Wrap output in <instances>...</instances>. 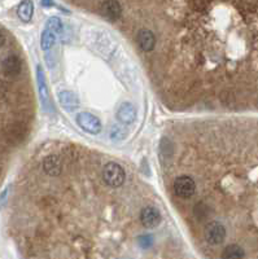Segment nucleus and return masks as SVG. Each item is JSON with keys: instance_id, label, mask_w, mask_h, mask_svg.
Returning a JSON list of instances; mask_svg holds the SVG:
<instances>
[{"instance_id": "12", "label": "nucleus", "mask_w": 258, "mask_h": 259, "mask_svg": "<svg viewBox=\"0 0 258 259\" xmlns=\"http://www.w3.org/2000/svg\"><path fill=\"white\" fill-rule=\"evenodd\" d=\"M43 167L47 174L50 175H58L61 170V163L60 159L56 155H48L44 161H43Z\"/></svg>"}, {"instance_id": "1", "label": "nucleus", "mask_w": 258, "mask_h": 259, "mask_svg": "<svg viewBox=\"0 0 258 259\" xmlns=\"http://www.w3.org/2000/svg\"><path fill=\"white\" fill-rule=\"evenodd\" d=\"M125 178L126 174L121 165L116 162H109L105 165L103 170V179L107 183V186L111 188H118L125 183Z\"/></svg>"}, {"instance_id": "5", "label": "nucleus", "mask_w": 258, "mask_h": 259, "mask_svg": "<svg viewBox=\"0 0 258 259\" xmlns=\"http://www.w3.org/2000/svg\"><path fill=\"white\" fill-rule=\"evenodd\" d=\"M140 222L142 224L147 228H153L157 227L161 222V214L156 207L152 206H147L140 211Z\"/></svg>"}, {"instance_id": "17", "label": "nucleus", "mask_w": 258, "mask_h": 259, "mask_svg": "<svg viewBox=\"0 0 258 259\" xmlns=\"http://www.w3.org/2000/svg\"><path fill=\"white\" fill-rule=\"evenodd\" d=\"M153 240H152V236L150 235H147V236H140L139 239V244L142 245L143 248H149L150 245H152Z\"/></svg>"}, {"instance_id": "18", "label": "nucleus", "mask_w": 258, "mask_h": 259, "mask_svg": "<svg viewBox=\"0 0 258 259\" xmlns=\"http://www.w3.org/2000/svg\"><path fill=\"white\" fill-rule=\"evenodd\" d=\"M5 40H7V36H5V33L3 30H0V48L5 44Z\"/></svg>"}, {"instance_id": "13", "label": "nucleus", "mask_w": 258, "mask_h": 259, "mask_svg": "<svg viewBox=\"0 0 258 259\" xmlns=\"http://www.w3.org/2000/svg\"><path fill=\"white\" fill-rule=\"evenodd\" d=\"M244 254V249L240 245L231 244L226 246L222 252V259H243Z\"/></svg>"}, {"instance_id": "2", "label": "nucleus", "mask_w": 258, "mask_h": 259, "mask_svg": "<svg viewBox=\"0 0 258 259\" xmlns=\"http://www.w3.org/2000/svg\"><path fill=\"white\" fill-rule=\"evenodd\" d=\"M174 193L181 198H191L196 190V183L188 175H182L174 180Z\"/></svg>"}, {"instance_id": "8", "label": "nucleus", "mask_w": 258, "mask_h": 259, "mask_svg": "<svg viewBox=\"0 0 258 259\" xmlns=\"http://www.w3.org/2000/svg\"><path fill=\"white\" fill-rule=\"evenodd\" d=\"M117 118L121 123L130 124L136 120V109L134 108V105L130 103H124L118 109L117 113Z\"/></svg>"}, {"instance_id": "19", "label": "nucleus", "mask_w": 258, "mask_h": 259, "mask_svg": "<svg viewBox=\"0 0 258 259\" xmlns=\"http://www.w3.org/2000/svg\"><path fill=\"white\" fill-rule=\"evenodd\" d=\"M7 193H8V190H5L3 192V193L0 194V205H3L4 201L7 200Z\"/></svg>"}, {"instance_id": "16", "label": "nucleus", "mask_w": 258, "mask_h": 259, "mask_svg": "<svg viewBox=\"0 0 258 259\" xmlns=\"http://www.w3.org/2000/svg\"><path fill=\"white\" fill-rule=\"evenodd\" d=\"M47 29H50L51 31H54L55 34H58V33L62 30L61 21L58 18H56V17H52V18H50L48 23H47Z\"/></svg>"}, {"instance_id": "10", "label": "nucleus", "mask_w": 258, "mask_h": 259, "mask_svg": "<svg viewBox=\"0 0 258 259\" xmlns=\"http://www.w3.org/2000/svg\"><path fill=\"white\" fill-rule=\"evenodd\" d=\"M37 78H38V87H39V96L42 100V105L44 108L50 106V93H48V88L46 85V78L42 71V68L38 66L37 68Z\"/></svg>"}, {"instance_id": "14", "label": "nucleus", "mask_w": 258, "mask_h": 259, "mask_svg": "<svg viewBox=\"0 0 258 259\" xmlns=\"http://www.w3.org/2000/svg\"><path fill=\"white\" fill-rule=\"evenodd\" d=\"M58 99H60V103H61L62 106H65V108L68 109H74L79 105V101H78L77 96H75L74 93L69 92V91H62V92L58 95Z\"/></svg>"}, {"instance_id": "11", "label": "nucleus", "mask_w": 258, "mask_h": 259, "mask_svg": "<svg viewBox=\"0 0 258 259\" xmlns=\"http://www.w3.org/2000/svg\"><path fill=\"white\" fill-rule=\"evenodd\" d=\"M34 15V4L33 1H22L17 8V16L22 22H30Z\"/></svg>"}, {"instance_id": "15", "label": "nucleus", "mask_w": 258, "mask_h": 259, "mask_svg": "<svg viewBox=\"0 0 258 259\" xmlns=\"http://www.w3.org/2000/svg\"><path fill=\"white\" fill-rule=\"evenodd\" d=\"M56 35H57V34H55L54 31H51L50 29H47V27H46V30L43 31L42 42H40L43 50L50 51L51 48L54 47L55 40H56Z\"/></svg>"}, {"instance_id": "9", "label": "nucleus", "mask_w": 258, "mask_h": 259, "mask_svg": "<svg viewBox=\"0 0 258 259\" xmlns=\"http://www.w3.org/2000/svg\"><path fill=\"white\" fill-rule=\"evenodd\" d=\"M101 11L107 18H109L111 21H116L121 17L122 8H121V4L118 1H103L101 3Z\"/></svg>"}, {"instance_id": "6", "label": "nucleus", "mask_w": 258, "mask_h": 259, "mask_svg": "<svg viewBox=\"0 0 258 259\" xmlns=\"http://www.w3.org/2000/svg\"><path fill=\"white\" fill-rule=\"evenodd\" d=\"M3 70L5 74L11 75V77H16L21 73L22 70V61L18 56L16 54H9L8 57L4 58L3 61Z\"/></svg>"}, {"instance_id": "7", "label": "nucleus", "mask_w": 258, "mask_h": 259, "mask_svg": "<svg viewBox=\"0 0 258 259\" xmlns=\"http://www.w3.org/2000/svg\"><path fill=\"white\" fill-rule=\"evenodd\" d=\"M136 40H138L139 47L144 52H150L154 48V46H156V36H154L152 31L147 30V29H142V30L139 31Z\"/></svg>"}, {"instance_id": "3", "label": "nucleus", "mask_w": 258, "mask_h": 259, "mask_svg": "<svg viewBox=\"0 0 258 259\" xmlns=\"http://www.w3.org/2000/svg\"><path fill=\"white\" fill-rule=\"evenodd\" d=\"M77 121L78 126L83 130L87 131L92 135H96L101 131V122L96 116H93L89 112H81L77 114Z\"/></svg>"}, {"instance_id": "20", "label": "nucleus", "mask_w": 258, "mask_h": 259, "mask_svg": "<svg viewBox=\"0 0 258 259\" xmlns=\"http://www.w3.org/2000/svg\"><path fill=\"white\" fill-rule=\"evenodd\" d=\"M42 5H46V7H51V5H54V3H48V1H43Z\"/></svg>"}, {"instance_id": "4", "label": "nucleus", "mask_w": 258, "mask_h": 259, "mask_svg": "<svg viewBox=\"0 0 258 259\" xmlns=\"http://www.w3.org/2000/svg\"><path fill=\"white\" fill-rule=\"evenodd\" d=\"M205 240L212 245L222 244L226 239V228L220 222H210L204 229Z\"/></svg>"}]
</instances>
